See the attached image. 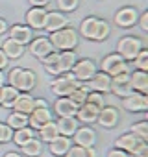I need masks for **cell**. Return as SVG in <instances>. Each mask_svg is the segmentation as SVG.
<instances>
[{
	"instance_id": "48",
	"label": "cell",
	"mask_w": 148,
	"mask_h": 157,
	"mask_svg": "<svg viewBox=\"0 0 148 157\" xmlns=\"http://www.w3.org/2000/svg\"><path fill=\"white\" fill-rule=\"evenodd\" d=\"M4 157H22V153H17V151H8V153H4Z\"/></svg>"
},
{
	"instance_id": "34",
	"label": "cell",
	"mask_w": 148,
	"mask_h": 157,
	"mask_svg": "<svg viewBox=\"0 0 148 157\" xmlns=\"http://www.w3.org/2000/svg\"><path fill=\"white\" fill-rule=\"evenodd\" d=\"M63 157H96V150L93 148H84V146H70V150Z\"/></svg>"
},
{
	"instance_id": "40",
	"label": "cell",
	"mask_w": 148,
	"mask_h": 157,
	"mask_svg": "<svg viewBox=\"0 0 148 157\" xmlns=\"http://www.w3.org/2000/svg\"><path fill=\"white\" fill-rule=\"evenodd\" d=\"M87 102L93 104V105H96V107H100V109L106 105V104H104V94H102V93H95V91H89Z\"/></svg>"
},
{
	"instance_id": "26",
	"label": "cell",
	"mask_w": 148,
	"mask_h": 157,
	"mask_svg": "<svg viewBox=\"0 0 148 157\" xmlns=\"http://www.w3.org/2000/svg\"><path fill=\"white\" fill-rule=\"evenodd\" d=\"M98 22H100L98 17H85L82 21V24H80V35L89 39V41H95L96 30H98Z\"/></svg>"
},
{
	"instance_id": "50",
	"label": "cell",
	"mask_w": 148,
	"mask_h": 157,
	"mask_svg": "<svg viewBox=\"0 0 148 157\" xmlns=\"http://www.w3.org/2000/svg\"><path fill=\"white\" fill-rule=\"evenodd\" d=\"M0 89H2V87H0Z\"/></svg>"
},
{
	"instance_id": "45",
	"label": "cell",
	"mask_w": 148,
	"mask_h": 157,
	"mask_svg": "<svg viewBox=\"0 0 148 157\" xmlns=\"http://www.w3.org/2000/svg\"><path fill=\"white\" fill-rule=\"evenodd\" d=\"M6 32H8V22H6V19L0 17V35L6 33Z\"/></svg>"
},
{
	"instance_id": "23",
	"label": "cell",
	"mask_w": 148,
	"mask_h": 157,
	"mask_svg": "<svg viewBox=\"0 0 148 157\" xmlns=\"http://www.w3.org/2000/svg\"><path fill=\"white\" fill-rule=\"evenodd\" d=\"M33 107H35V98H33L30 93H21V94L15 98L13 105H11L13 111L24 113V115H30V113L33 111Z\"/></svg>"
},
{
	"instance_id": "42",
	"label": "cell",
	"mask_w": 148,
	"mask_h": 157,
	"mask_svg": "<svg viewBox=\"0 0 148 157\" xmlns=\"http://www.w3.org/2000/svg\"><path fill=\"white\" fill-rule=\"evenodd\" d=\"M106 157H130V155H128L124 150H119V148H111V150H107Z\"/></svg>"
},
{
	"instance_id": "35",
	"label": "cell",
	"mask_w": 148,
	"mask_h": 157,
	"mask_svg": "<svg viewBox=\"0 0 148 157\" xmlns=\"http://www.w3.org/2000/svg\"><path fill=\"white\" fill-rule=\"evenodd\" d=\"M130 131H131L133 135H137L141 140L146 142V140H148V120H139V122L131 124Z\"/></svg>"
},
{
	"instance_id": "17",
	"label": "cell",
	"mask_w": 148,
	"mask_h": 157,
	"mask_svg": "<svg viewBox=\"0 0 148 157\" xmlns=\"http://www.w3.org/2000/svg\"><path fill=\"white\" fill-rule=\"evenodd\" d=\"M52 111L59 117H76V111H78V105L74 104L68 96H57V100L54 102V107Z\"/></svg>"
},
{
	"instance_id": "20",
	"label": "cell",
	"mask_w": 148,
	"mask_h": 157,
	"mask_svg": "<svg viewBox=\"0 0 148 157\" xmlns=\"http://www.w3.org/2000/svg\"><path fill=\"white\" fill-rule=\"evenodd\" d=\"M28 48H30V54L35 56L37 59H43L45 56H48V54L54 52V46L48 41V37H35V39H32Z\"/></svg>"
},
{
	"instance_id": "8",
	"label": "cell",
	"mask_w": 148,
	"mask_h": 157,
	"mask_svg": "<svg viewBox=\"0 0 148 157\" xmlns=\"http://www.w3.org/2000/svg\"><path fill=\"white\" fill-rule=\"evenodd\" d=\"M144 146H148V142H144V140H141L137 135H133L131 131L130 133H124V135H120L117 140H115V148H119V150H124L128 155H137V151H141Z\"/></svg>"
},
{
	"instance_id": "3",
	"label": "cell",
	"mask_w": 148,
	"mask_h": 157,
	"mask_svg": "<svg viewBox=\"0 0 148 157\" xmlns=\"http://www.w3.org/2000/svg\"><path fill=\"white\" fill-rule=\"evenodd\" d=\"M76 52L74 50H67V52H57V57L50 63V65H45L46 72L52 74V76H61L65 72H70L74 63H76Z\"/></svg>"
},
{
	"instance_id": "33",
	"label": "cell",
	"mask_w": 148,
	"mask_h": 157,
	"mask_svg": "<svg viewBox=\"0 0 148 157\" xmlns=\"http://www.w3.org/2000/svg\"><path fill=\"white\" fill-rule=\"evenodd\" d=\"M89 91H91V89H89L85 83H82V85H78L76 89H74V91L68 94V98H70L74 104H76L78 107H80L82 104H85V102H87V94H89Z\"/></svg>"
},
{
	"instance_id": "25",
	"label": "cell",
	"mask_w": 148,
	"mask_h": 157,
	"mask_svg": "<svg viewBox=\"0 0 148 157\" xmlns=\"http://www.w3.org/2000/svg\"><path fill=\"white\" fill-rule=\"evenodd\" d=\"M56 126H57L59 135L72 137V135H74V131L80 128V122L76 120V117H59V118L56 120Z\"/></svg>"
},
{
	"instance_id": "29",
	"label": "cell",
	"mask_w": 148,
	"mask_h": 157,
	"mask_svg": "<svg viewBox=\"0 0 148 157\" xmlns=\"http://www.w3.org/2000/svg\"><path fill=\"white\" fill-rule=\"evenodd\" d=\"M37 135H39V139H41V142H52L56 137H59L56 120H50V122H46L43 128H39V129H37Z\"/></svg>"
},
{
	"instance_id": "7",
	"label": "cell",
	"mask_w": 148,
	"mask_h": 157,
	"mask_svg": "<svg viewBox=\"0 0 148 157\" xmlns=\"http://www.w3.org/2000/svg\"><path fill=\"white\" fill-rule=\"evenodd\" d=\"M96 70H98V65L93 59L84 57V59H76V63H74L70 72H72V76L76 78L80 83H87L91 78L96 74Z\"/></svg>"
},
{
	"instance_id": "44",
	"label": "cell",
	"mask_w": 148,
	"mask_h": 157,
	"mask_svg": "<svg viewBox=\"0 0 148 157\" xmlns=\"http://www.w3.org/2000/svg\"><path fill=\"white\" fill-rule=\"evenodd\" d=\"M8 65H10V59L6 57V54H4L2 50H0V70H4Z\"/></svg>"
},
{
	"instance_id": "21",
	"label": "cell",
	"mask_w": 148,
	"mask_h": 157,
	"mask_svg": "<svg viewBox=\"0 0 148 157\" xmlns=\"http://www.w3.org/2000/svg\"><path fill=\"white\" fill-rule=\"evenodd\" d=\"M46 10L45 8H30L26 11V26L32 30H45Z\"/></svg>"
},
{
	"instance_id": "11",
	"label": "cell",
	"mask_w": 148,
	"mask_h": 157,
	"mask_svg": "<svg viewBox=\"0 0 148 157\" xmlns=\"http://www.w3.org/2000/svg\"><path fill=\"white\" fill-rule=\"evenodd\" d=\"M74 140V144L76 146H84V148H93L96 144V131L91 128V126H80L76 131H74V135L70 137Z\"/></svg>"
},
{
	"instance_id": "14",
	"label": "cell",
	"mask_w": 148,
	"mask_h": 157,
	"mask_svg": "<svg viewBox=\"0 0 148 157\" xmlns=\"http://www.w3.org/2000/svg\"><path fill=\"white\" fill-rule=\"evenodd\" d=\"M119 120H120V113H119V109L113 107V105H104V107L100 109V113H98V118H96V122H98L102 128H106V129L115 128V126L119 124Z\"/></svg>"
},
{
	"instance_id": "32",
	"label": "cell",
	"mask_w": 148,
	"mask_h": 157,
	"mask_svg": "<svg viewBox=\"0 0 148 157\" xmlns=\"http://www.w3.org/2000/svg\"><path fill=\"white\" fill-rule=\"evenodd\" d=\"M33 137H35V131H33L30 126H26V128L15 129V131H13V139H11V140L21 148V146H24V144H26L30 139H33Z\"/></svg>"
},
{
	"instance_id": "28",
	"label": "cell",
	"mask_w": 148,
	"mask_h": 157,
	"mask_svg": "<svg viewBox=\"0 0 148 157\" xmlns=\"http://www.w3.org/2000/svg\"><path fill=\"white\" fill-rule=\"evenodd\" d=\"M19 94H21V93H19L15 87H11V85H2V89H0V107L11 109V105H13V102H15V98H17Z\"/></svg>"
},
{
	"instance_id": "39",
	"label": "cell",
	"mask_w": 148,
	"mask_h": 157,
	"mask_svg": "<svg viewBox=\"0 0 148 157\" xmlns=\"http://www.w3.org/2000/svg\"><path fill=\"white\" fill-rule=\"evenodd\" d=\"M11 139H13V129L6 122H0V144L11 142Z\"/></svg>"
},
{
	"instance_id": "19",
	"label": "cell",
	"mask_w": 148,
	"mask_h": 157,
	"mask_svg": "<svg viewBox=\"0 0 148 157\" xmlns=\"http://www.w3.org/2000/svg\"><path fill=\"white\" fill-rule=\"evenodd\" d=\"M98 113H100V107H96V105L85 102V104H82V105L78 107V111H76V120L82 122V124H85V126H91V124L96 122Z\"/></svg>"
},
{
	"instance_id": "27",
	"label": "cell",
	"mask_w": 148,
	"mask_h": 157,
	"mask_svg": "<svg viewBox=\"0 0 148 157\" xmlns=\"http://www.w3.org/2000/svg\"><path fill=\"white\" fill-rule=\"evenodd\" d=\"M0 50L6 54L8 59H19V57H22V54H24V46L19 44V43H15V41L10 39V37L2 43V48H0Z\"/></svg>"
},
{
	"instance_id": "22",
	"label": "cell",
	"mask_w": 148,
	"mask_h": 157,
	"mask_svg": "<svg viewBox=\"0 0 148 157\" xmlns=\"http://www.w3.org/2000/svg\"><path fill=\"white\" fill-rule=\"evenodd\" d=\"M130 87L135 93L148 94V72H144V70L130 72Z\"/></svg>"
},
{
	"instance_id": "1",
	"label": "cell",
	"mask_w": 148,
	"mask_h": 157,
	"mask_svg": "<svg viewBox=\"0 0 148 157\" xmlns=\"http://www.w3.org/2000/svg\"><path fill=\"white\" fill-rule=\"evenodd\" d=\"M8 85L15 87L19 93H30L35 85H37V76L33 70L30 68H21L15 67L10 70L8 74Z\"/></svg>"
},
{
	"instance_id": "13",
	"label": "cell",
	"mask_w": 148,
	"mask_h": 157,
	"mask_svg": "<svg viewBox=\"0 0 148 157\" xmlns=\"http://www.w3.org/2000/svg\"><path fill=\"white\" fill-rule=\"evenodd\" d=\"M130 72H122V74L111 76V91L109 93H113V94H117L120 98H126L128 94L133 93L131 87H130Z\"/></svg>"
},
{
	"instance_id": "4",
	"label": "cell",
	"mask_w": 148,
	"mask_h": 157,
	"mask_svg": "<svg viewBox=\"0 0 148 157\" xmlns=\"http://www.w3.org/2000/svg\"><path fill=\"white\" fill-rule=\"evenodd\" d=\"M142 48H144L142 41H141L139 37H135V35H124V37H120L119 43H117V54H119L124 61H133L135 56H137Z\"/></svg>"
},
{
	"instance_id": "5",
	"label": "cell",
	"mask_w": 148,
	"mask_h": 157,
	"mask_svg": "<svg viewBox=\"0 0 148 157\" xmlns=\"http://www.w3.org/2000/svg\"><path fill=\"white\" fill-rule=\"evenodd\" d=\"M78 85H82V83L72 76V72H65L61 76H56L50 82V91L56 96H68Z\"/></svg>"
},
{
	"instance_id": "16",
	"label": "cell",
	"mask_w": 148,
	"mask_h": 157,
	"mask_svg": "<svg viewBox=\"0 0 148 157\" xmlns=\"http://www.w3.org/2000/svg\"><path fill=\"white\" fill-rule=\"evenodd\" d=\"M8 33H10V39H13L22 46L30 44V41L33 39V30L28 28L26 24H13L11 28H8Z\"/></svg>"
},
{
	"instance_id": "10",
	"label": "cell",
	"mask_w": 148,
	"mask_h": 157,
	"mask_svg": "<svg viewBox=\"0 0 148 157\" xmlns=\"http://www.w3.org/2000/svg\"><path fill=\"white\" fill-rule=\"evenodd\" d=\"M137 19H139V11L133 8V6H124L120 8L115 17H113V22L119 26V28H131L137 24Z\"/></svg>"
},
{
	"instance_id": "2",
	"label": "cell",
	"mask_w": 148,
	"mask_h": 157,
	"mask_svg": "<svg viewBox=\"0 0 148 157\" xmlns=\"http://www.w3.org/2000/svg\"><path fill=\"white\" fill-rule=\"evenodd\" d=\"M48 41L52 43V46H54L56 52H67V50H74V48L78 46L80 35H78V32L74 30V28L67 26V28H61L57 32H52L50 37H48Z\"/></svg>"
},
{
	"instance_id": "6",
	"label": "cell",
	"mask_w": 148,
	"mask_h": 157,
	"mask_svg": "<svg viewBox=\"0 0 148 157\" xmlns=\"http://www.w3.org/2000/svg\"><path fill=\"white\" fill-rule=\"evenodd\" d=\"M102 72H106L107 76H117V74H122V72H130V65L128 61H124L117 52L115 54H107L102 61H100V67H98Z\"/></svg>"
},
{
	"instance_id": "38",
	"label": "cell",
	"mask_w": 148,
	"mask_h": 157,
	"mask_svg": "<svg viewBox=\"0 0 148 157\" xmlns=\"http://www.w3.org/2000/svg\"><path fill=\"white\" fill-rule=\"evenodd\" d=\"M109 33H111V26H109V22H107V21H104V19H100L95 41H106V39L109 37Z\"/></svg>"
},
{
	"instance_id": "41",
	"label": "cell",
	"mask_w": 148,
	"mask_h": 157,
	"mask_svg": "<svg viewBox=\"0 0 148 157\" xmlns=\"http://www.w3.org/2000/svg\"><path fill=\"white\" fill-rule=\"evenodd\" d=\"M137 24L141 26V30H142V32H148V11H142V13H139Z\"/></svg>"
},
{
	"instance_id": "12",
	"label": "cell",
	"mask_w": 148,
	"mask_h": 157,
	"mask_svg": "<svg viewBox=\"0 0 148 157\" xmlns=\"http://www.w3.org/2000/svg\"><path fill=\"white\" fill-rule=\"evenodd\" d=\"M50 120H54V115H52L50 107H33V111L28 115V126L33 131H37L39 128H43Z\"/></svg>"
},
{
	"instance_id": "49",
	"label": "cell",
	"mask_w": 148,
	"mask_h": 157,
	"mask_svg": "<svg viewBox=\"0 0 148 157\" xmlns=\"http://www.w3.org/2000/svg\"><path fill=\"white\" fill-rule=\"evenodd\" d=\"M4 82H6V78H4V74H2V70H0V87L4 85Z\"/></svg>"
},
{
	"instance_id": "18",
	"label": "cell",
	"mask_w": 148,
	"mask_h": 157,
	"mask_svg": "<svg viewBox=\"0 0 148 157\" xmlns=\"http://www.w3.org/2000/svg\"><path fill=\"white\" fill-rule=\"evenodd\" d=\"M68 26V19L65 17V13L61 11H46V21H45V32L52 33V32H57L61 28H67Z\"/></svg>"
},
{
	"instance_id": "30",
	"label": "cell",
	"mask_w": 148,
	"mask_h": 157,
	"mask_svg": "<svg viewBox=\"0 0 148 157\" xmlns=\"http://www.w3.org/2000/svg\"><path fill=\"white\" fill-rule=\"evenodd\" d=\"M21 151L26 157H39L43 153V142H41V139H37V137L30 139L24 146H21Z\"/></svg>"
},
{
	"instance_id": "47",
	"label": "cell",
	"mask_w": 148,
	"mask_h": 157,
	"mask_svg": "<svg viewBox=\"0 0 148 157\" xmlns=\"http://www.w3.org/2000/svg\"><path fill=\"white\" fill-rule=\"evenodd\" d=\"M135 157H148V146H144L141 151H137V155Z\"/></svg>"
},
{
	"instance_id": "9",
	"label": "cell",
	"mask_w": 148,
	"mask_h": 157,
	"mask_svg": "<svg viewBox=\"0 0 148 157\" xmlns=\"http://www.w3.org/2000/svg\"><path fill=\"white\" fill-rule=\"evenodd\" d=\"M122 107L130 113H144L148 111V94L141 93H131L126 98H122Z\"/></svg>"
},
{
	"instance_id": "36",
	"label": "cell",
	"mask_w": 148,
	"mask_h": 157,
	"mask_svg": "<svg viewBox=\"0 0 148 157\" xmlns=\"http://www.w3.org/2000/svg\"><path fill=\"white\" fill-rule=\"evenodd\" d=\"M133 67H135V70H144V72H148V50H146V48H142V50L135 56Z\"/></svg>"
},
{
	"instance_id": "31",
	"label": "cell",
	"mask_w": 148,
	"mask_h": 157,
	"mask_svg": "<svg viewBox=\"0 0 148 157\" xmlns=\"http://www.w3.org/2000/svg\"><path fill=\"white\" fill-rule=\"evenodd\" d=\"M6 124L15 131V129H21V128H26L28 126V115L24 113H19V111H11L6 118Z\"/></svg>"
},
{
	"instance_id": "43",
	"label": "cell",
	"mask_w": 148,
	"mask_h": 157,
	"mask_svg": "<svg viewBox=\"0 0 148 157\" xmlns=\"http://www.w3.org/2000/svg\"><path fill=\"white\" fill-rule=\"evenodd\" d=\"M32 8H46L50 4V0H28Z\"/></svg>"
},
{
	"instance_id": "24",
	"label": "cell",
	"mask_w": 148,
	"mask_h": 157,
	"mask_svg": "<svg viewBox=\"0 0 148 157\" xmlns=\"http://www.w3.org/2000/svg\"><path fill=\"white\" fill-rule=\"evenodd\" d=\"M70 146H72V139H70V137H65V135H59V137H56L52 142H48V150H50V153L56 155V157H63V155L70 150Z\"/></svg>"
},
{
	"instance_id": "15",
	"label": "cell",
	"mask_w": 148,
	"mask_h": 157,
	"mask_svg": "<svg viewBox=\"0 0 148 157\" xmlns=\"http://www.w3.org/2000/svg\"><path fill=\"white\" fill-rule=\"evenodd\" d=\"M87 87L95 93H102V94H107L111 91V76H107L106 72L102 70H96V74L87 82Z\"/></svg>"
},
{
	"instance_id": "46",
	"label": "cell",
	"mask_w": 148,
	"mask_h": 157,
	"mask_svg": "<svg viewBox=\"0 0 148 157\" xmlns=\"http://www.w3.org/2000/svg\"><path fill=\"white\" fill-rule=\"evenodd\" d=\"M35 107H48V102L45 98H35Z\"/></svg>"
},
{
	"instance_id": "37",
	"label": "cell",
	"mask_w": 148,
	"mask_h": 157,
	"mask_svg": "<svg viewBox=\"0 0 148 157\" xmlns=\"http://www.w3.org/2000/svg\"><path fill=\"white\" fill-rule=\"evenodd\" d=\"M78 6H80V0H57V11H61V13L76 11Z\"/></svg>"
}]
</instances>
